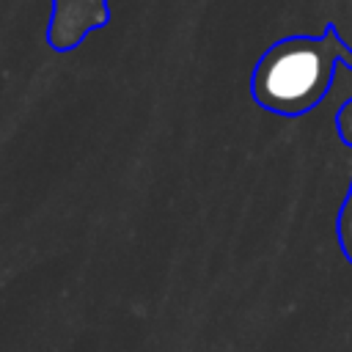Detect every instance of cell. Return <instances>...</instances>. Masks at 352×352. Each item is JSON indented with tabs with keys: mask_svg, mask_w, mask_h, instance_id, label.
<instances>
[{
	"mask_svg": "<svg viewBox=\"0 0 352 352\" xmlns=\"http://www.w3.org/2000/svg\"><path fill=\"white\" fill-rule=\"evenodd\" d=\"M338 63L352 69V47L336 25H324L322 36L280 38L258 58L250 94L270 113L302 116L327 96Z\"/></svg>",
	"mask_w": 352,
	"mask_h": 352,
	"instance_id": "obj_1",
	"label": "cell"
},
{
	"mask_svg": "<svg viewBox=\"0 0 352 352\" xmlns=\"http://www.w3.org/2000/svg\"><path fill=\"white\" fill-rule=\"evenodd\" d=\"M107 3L104 0H52V19L47 41L52 50L77 47L88 30L107 25Z\"/></svg>",
	"mask_w": 352,
	"mask_h": 352,
	"instance_id": "obj_2",
	"label": "cell"
},
{
	"mask_svg": "<svg viewBox=\"0 0 352 352\" xmlns=\"http://www.w3.org/2000/svg\"><path fill=\"white\" fill-rule=\"evenodd\" d=\"M336 234H338V245L344 250V256L349 258L352 264V184H349V192L341 204V212H338V223H336Z\"/></svg>",
	"mask_w": 352,
	"mask_h": 352,
	"instance_id": "obj_3",
	"label": "cell"
},
{
	"mask_svg": "<svg viewBox=\"0 0 352 352\" xmlns=\"http://www.w3.org/2000/svg\"><path fill=\"white\" fill-rule=\"evenodd\" d=\"M336 129H338V138H341L346 146H352V99H346V102L341 104V110H338V116H336Z\"/></svg>",
	"mask_w": 352,
	"mask_h": 352,
	"instance_id": "obj_4",
	"label": "cell"
}]
</instances>
